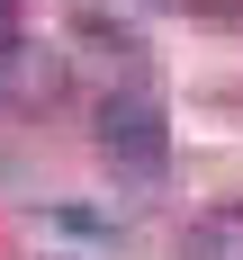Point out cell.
I'll return each mask as SVG.
<instances>
[{"mask_svg":"<svg viewBox=\"0 0 243 260\" xmlns=\"http://www.w3.org/2000/svg\"><path fill=\"white\" fill-rule=\"evenodd\" d=\"M54 224H63L72 242H99V251H117V224H108V215H90V207H54Z\"/></svg>","mask_w":243,"mask_h":260,"instance_id":"4","label":"cell"},{"mask_svg":"<svg viewBox=\"0 0 243 260\" xmlns=\"http://www.w3.org/2000/svg\"><path fill=\"white\" fill-rule=\"evenodd\" d=\"M9 18H18V0H0V36H9Z\"/></svg>","mask_w":243,"mask_h":260,"instance_id":"5","label":"cell"},{"mask_svg":"<svg viewBox=\"0 0 243 260\" xmlns=\"http://www.w3.org/2000/svg\"><path fill=\"white\" fill-rule=\"evenodd\" d=\"M180 260H243V207H207L180 234Z\"/></svg>","mask_w":243,"mask_h":260,"instance_id":"3","label":"cell"},{"mask_svg":"<svg viewBox=\"0 0 243 260\" xmlns=\"http://www.w3.org/2000/svg\"><path fill=\"white\" fill-rule=\"evenodd\" d=\"M0 99L9 108H63V54H36V45H9V63H0Z\"/></svg>","mask_w":243,"mask_h":260,"instance_id":"2","label":"cell"},{"mask_svg":"<svg viewBox=\"0 0 243 260\" xmlns=\"http://www.w3.org/2000/svg\"><path fill=\"white\" fill-rule=\"evenodd\" d=\"M90 126H99V153L117 161L126 180H153L162 161H171V117H162L153 90H108Z\"/></svg>","mask_w":243,"mask_h":260,"instance_id":"1","label":"cell"}]
</instances>
